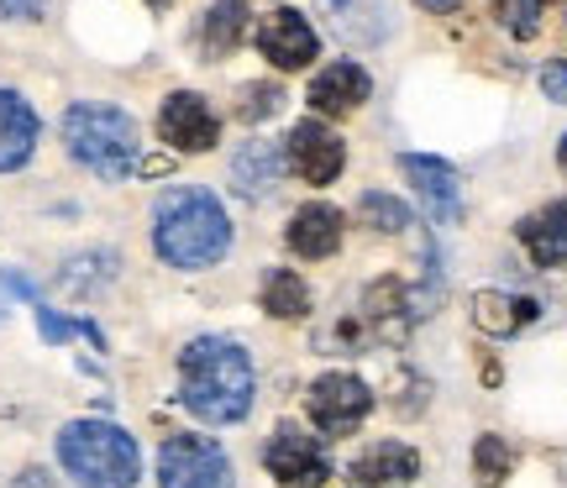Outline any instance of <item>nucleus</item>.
I'll return each mask as SVG.
<instances>
[{"label": "nucleus", "instance_id": "obj_1", "mask_svg": "<svg viewBox=\"0 0 567 488\" xmlns=\"http://www.w3.org/2000/svg\"><path fill=\"white\" fill-rule=\"evenodd\" d=\"M258 373L243 342L231 336H195L179 352V399L210 426H237L252 409Z\"/></svg>", "mask_w": 567, "mask_h": 488}, {"label": "nucleus", "instance_id": "obj_2", "mask_svg": "<svg viewBox=\"0 0 567 488\" xmlns=\"http://www.w3.org/2000/svg\"><path fill=\"white\" fill-rule=\"evenodd\" d=\"M153 247L168 268H216L231 252V216L205 184H174L153 205Z\"/></svg>", "mask_w": 567, "mask_h": 488}, {"label": "nucleus", "instance_id": "obj_3", "mask_svg": "<svg viewBox=\"0 0 567 488\" xmlns=\"http://www.w3.org/2000/svg\"><path fill=\"white\" fill-rule=\"evenodd\" d=\"M63 147H69V158L84 163L95 179L122 184L126 174H137L142 132L122 105L74 101L69 111H63Z\"/></svg>", "mask_w": 567, "mask_h": 488}, {"label": "nucleus", "instance_id": "obj_4", "mask_svg": "<svg viewBox=\"0 0 567 488\" xmlns=\"http://www.w3.org/2000/svg\"><path fill=\"white\" fill-rule=\"evenodd\" d=\"M59 468L80 488H137L142 447L111 420H69L59 430Z\"/></svg>", "mask_w": 567, "mask_h": 488}, {"label": "nucleus", "instance_id": "obj_5", "mask_svg": "<svg viewBox=\"0 0 567 488\" xmlns=\"http://www.w3.org/2000/svg\"><path fill=\"white\" fill-rule=\"evenodd\" d=\"M158 488H237V473L210 436L179 430L158 451Z\"/></svg>", "mask_w": 567, "mask_h": 488}, {"label": "nucleus", "instance_id": "obj_6", "mask_svg": "<svg viewBox=\"0 0 567 488\" xmlns=\"http://www.w3.org/2000/svg\"><path fill=\"white\" fill-rule=\"evenodd\" d=\"M305 409H310V420L326 430V436H347V430L363 426V415L373 409V394H368L363 378H352V373H321L310 394H305Z\"/></svg>", "mask_w": 567, "mask_h": 488}, {"label": "nucleus", "instance_id": "obj_7", "mask_svg": "<svg viewBox=\"0 0 567 488\" xmlns=\"http://www.w3.org/2000/svg\"><path fill=\"white\" fill-rule=\"evenodd\" d=\"M264 468L289 488H310V484H326L331 463H326V447L310 430L295 426V420H284V426H274V436H268Z\"/></svg>", "mask_w": 567, "mask_h": 488}, {"label": "nucleus", "instance_id": "obj_8", "mask_svg": "<svg viewBox=\"0 0 567 488\" xmlns=\"http://www.w3.org/2000/svg\"><path fill=\"white\" fill-rule=\"evenodd\" d=\"M158 137L174 147V153H210V147L221 143V116L210 111L205 95L179 90V95H168L158 111Z\"/></svg>", "mask_w": 567, "mask_h": 488}, {"label": "nucleus", "instance_id": "obj_9", "mask_svg": "<svg viewBox=\"0 0 567 488\" xmlns=\"http://www.w3.org/2000/svg\"><path fill=\"white\" fill-rule=\"evenodd\" d=\"M289 163H295V174H300L305 184H331L347 163L342 137L326 122H300L289 132Z\"/></svg>", "mask_w": 567, "mask_h": 488}, {"label": "nucleus", "instance_id": "obj_10", "mask_svg": "<svg viewBox=\"0 0 567 488\" xmlns=\"http://www.w3.org/2000/svg\"><path fill=\"white\" fill-rule=\"evenodd\" d=\"M421 478V457L405 442H373L352 457V488H410Z\"/></svg>", "mask_w": 567, "mask_h": 488}, {"label": "nucleus", "instance_id": "obj_11", "mask_svg": "<svg viewBox=\"0 0 567 488\" xmlns=\"http://www.w3.org/2000/svg\"><path fill=\"white\" fill-rule=\"evenodd\" d=\"M258 48H264V59L274 69H305V63L316 59V27L300 17V11H274V17L258 27Z\"/></svg>", "mask_w": 567, "mask_h": 488}, {"label": "nucleus", "instance_id": "obj_12", "mask_svg": "<svg viewBox=\"0 0 567 488\" xmlns=\"http://www.w3.org/2000/svg\"><path fill=\"white\" fill-rule=\"evenodd\" d=\"M400 168H405V179L415 184V195L425 200V210H431L436 221H457V216H463V184H457V168H452V163L410 153V158H400Z\"/></svg>", "mask_w": 567, "mask_h": 488}, {"label": "nucleus", "instance_id": "obj_13", "mask_svg": "<svg viewBox=\"0 0 567 488\" xmlns=\"http://www.w3.org/2000/svg\"><path fill=\"white\" fill-rule=\"evenodd\" d=\"M373 95V80L363 74V63H326L321 74L310 80V105L321 111V116H347V111H358V105Z\"/></svg>", "mask_w": 567, "mask_h": 488}, {"label": "nucleus", "instance_id": "obj_14", "mask_svg": "<svg viewBox=\"0 0 567 488\" xmlns=\"http://www.w3.org/2000/svg\"><path fill=\"white\" fill-rule=\"evenodd\" d=\"M284 147L268 143V137H252V143L237 147V158H231V189H243L247 200H264L274 195L284 179Z\"/></svg>", "mask_w": 567, "mask_h": 488}, {"label": "nucleus", "instance_id": "obj_15", "mask_svg": "<svg viewBox=\"0 0 567 488\" xmlns=\"http://www.w3.org/2000/svg\"><path fill=\"white\" fill-rule=\"evenodd\" d=\"M289 247L300 252V258H310V263H321V258H331L337 247H342V210L326 200H310L295 210V221H289Z\"/></svg>", "mask_w": 567, "mask_h": 488}, {"label": "nucleus", "instance_id": "obj_16", "mask_svg": "<svg viewBox=\"0 0 567 488\" xmlns=\"http://www.w3.org/2000/svg\"><path fill=\"white\" fill-rule=\"evenodd\" d=\"M38 111L21 101L17 90H0V174H11L21 163L32 158L38 147Z\"/></svg>", "mask_w": 567, "mask_h": 488}, {"label": "nucleus", "instance_id": "obj_17", "mask_svg": "<svg viewBox=\"0 0 567 488\" xmlns=\"http://www.w3.org/2000/svg\"><path fill=\"white\" fill-rule=\"evenodd\" d=\"M520 247L530 252L536 268L567 263V200H551L542 210H530L526 221H520Z\"/></svg>", "mask_w": 567, "mask_h": 488}, {"label": "nucleus", "instance_id": "obj_18", "mask_svg": "<svg viewBox=\"0 0 567 488\" xmlns=\"http://www.w3.org/2000/svg\"><path fill=\"white\" fill-rule=\"evenodd\" d=\"M536 315H542V305L526 300V294H505V289H478V294H473V321L484 325L488 336H515V331H526Z\"/></svg>", "mask_w": 567, "mask_h": 488}, {"label": "nucleus", "instance_id": "obj_19", "mask_svg": "<svg viewBox=\"0 0 567 488\" xmlns=\"http://www.w3.org/2000/svg\"><path fill=\"white\" fill-rule=\"evenodd\" d=\"M243 32H247V6L243 0H216L210 17L200 21V42H205L210 59H226V53L243 42Z\"/></svg>", "mask_w": 567, "mask_h": 488}, {"label": "nucleus", "instance_id": "obj_20", "mask_svg": "<svg viewBox=\"0 0 567 488\" xmlns=\"http://www.w3.org/2000/svg\"><path fill=\"white\" fill-rule=\"evenodd\" d=\"M264 310L274 321H300V315H310V289H305V279L295 268H274L264 279Z\"/></svg>", "mask_w": 567, "mask_h": 488}, {"label": "nucleus", "instance_id": "obj_21", "mask_svg": "<svg viewBox=\"0 0 567 488\" xmlns=\"http://www.w3.org/2000/svg\"><path fill=\"white\" fill-rule=\"evenodd\" d=\"M116 279V252H80L74 263H63L59 284L74 289V294H90V289H101Z\"/></svg>", "mask_w": 567, "mask_h": 488}, {"label": "nucleus", "instance_id": "obj_22", "mask_svg": "<svg viewBox=\"0 0 567 488\" xmlns=\"http://www.w3.org/2000/svg\"><path fill=\"white\" fill-rule=\"evenodd\" d=\"M358 216H363V226L384 231V237H400V231H410L405 200H394V195H384V189H368L363 200H358Z\"/></svg>", "mask_w": 567, "mask_h": 488}, {"label": "nucleus", "instance_id": "obj_23", "mask_svg": "<svg viewBox=\"0 0 567 488\" xmlns=\"http://www.w3.org/2000/svg\"><path fill=\"white\" fill-rule=\"evenodd\" d=\"M515 468V451H509L505 436H478V447H473V473H478V484L499 488Z\"/></svg>", "mask_w": 567, "mask_h": 488}, {"label": "nucleus", "instance_id": "obj_24", "mask_svg": "<svg viewBox=\"0 0 567 488\" xmlns=\"http://www.w3.org/2000/svg\"><path fill=\"white\" fill-rule=\"evenodd\" d=\"M279 105H284L279 84H243V95H237V116H243V122H268Z\"/></svg>", "mask_w": 567, "mask_h": 488}, {"label": "nucleus", "instance_id": "obj_25", "mask_svg": "<svg viewBox=\"0 0 567 488\" xmlns=\"http://www.w3.org/2000/svg\"><path fill=\"white\" fill-rule=\"evenodd\" d=\"M542 6H547V0H494V17L505 21L515 38H530V32L542 27Z\"/></svg>", "mask_w": 567, "mask_h": 488}, {"label": "nucleus", "instance_id": "obj_26", "mask_svg": "<svg viewBox=\"0 0 567 488\" xmlns=\"http://www.w3.org/2000/svg\"><path fill=\"white\" fill-rule=\"evenodd\" d=\"M38 331H42V342H69L74 331H84V325H74V321H63L59 310H48V305H38Z\"/></svg>", "mask_w": 567, "mask_h": 488}, {"label": "nucleus", "instance_id": "obj_27", "mask_svg": "<svg viewBox=\"0 0 567 488\" xmlns=\"http://www.w3.org/2000/svg\"><path fill=\"white\" fill-rule=\"evenodd\" d=\"M542 90H547V101L567 105V59H551L547 69H542Z\"/></svg>", "mask_w": 567, "mask_h": 488}, {"label": "nucleus", "instance_id": "obj_28", "mask_svg": "<svg viewBox=\"0 0 567 488\" xmlns=\"http://www.w3.org/2000/svg\"><path fill=\"white\" fill-rule=\"evenodd\" d=\"M48 11V0H0V17L11 21H38Z\"/></svg>", "mask_w": 567, "mask_h": 488}, {"label": "nucleus", "instance_id": "obj_29", "mask_svg": "<svg viewBox=\"0 0 567 488\" xmlns=\"http://www.w3.org/2000/svg\"><path fill=\"white\" fill-rule=\"evenodd\" d=\"M11 488H53V478H48V473H42V468H27V473H21V478H17V484H11Z\"/></svg>", "mask_w": 567, "mask_h": 488}, {"label": "nucleus", "instance_id": "obj_30", "mask_svg": "<svg viewBox=\"0 0 567 488\" xmlns=\"http://www.w3.org/2000/svg\"><path fill=\"white\" fill-rule=\"evenodd\" d=\"M425 11H436V17H446V11H457V6H463V0H421Z\"/></svg>", "mask_w": 567, "mask_h": 488}, {"label": "nucleus", "instance_id": "obj_31", "mask_svg": "<svg viewBox=\"0 0 567 488\" xmlns=\"http://www.w3.org/2000/svg\"><path fill=\"white\" fill-rule=\"evenodd\" d=\"M557 163H563V174H567V137H563V147H557Z\"/></svg>", "mask_w": 567, "mask_h": 488}, {"label": "nucleus", "instance_id": "obj_32", "mask_svg": "<svg viewBox=\"0 0 567 488\" xmlns=\"http://www.w3.org/2000/svg\"><path fill=\"white\" fill-rule=\"evenodd\" d=\"M0 321H6V294H0Z\"/></svg>", "mask_w": 567, "mask_h": 488}, {"label": "nucleus", "instance_id": "obj_33", "mask_svg": "<svg viewBox=\"0 0 567 488\" xmlns=\"http://www.w3.org/2000/svg\"><path fill=\"white\" fill-rule=\"evenodd\" d=\"M147 6H168V0H147Z\"/></svg>", "mask_w": 567, "mask_h": 488}]
</instances>
